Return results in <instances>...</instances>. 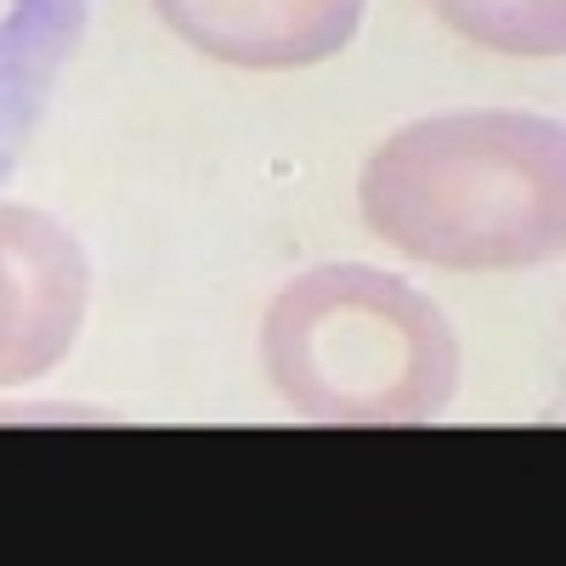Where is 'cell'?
I'll return each mask as SVG.
<instances>
[{
  "label": "cell",
  "mask_w": 566,
  "mask_h": 566,
  "mask_svg": "<svg viewBox=\"0 0 566 566\" xmlns=\"http://www.w3.org/2000/svg\"><path fill=\"white\" fill-rule=\"evenodd\" d=\"M431 12L504 57H560L566 40V0H431Z\"/></svg>",
  "instance_id": "cell-6"
},
{
  "label": "cell",
  "mask_w": 566,
  "mask_h": 566,
  "mask_svg": "<svg viewBox=\"0 0 566 566\" xmlns=\"http://www.w3.org/2000/svg\"><path fill=\"white\" fill-rule=\"evenodd\" d=\"M91 29V0H0V187L29 154V142L57 103Z\"/></svg>",
  "instance_id": "cell-5"
},
{
  "label": "cell",
  "mask_w": 566,
  "mask_h": 566,
  "mask_svg": "<svg viewBox=\"0 0 566 566\" xmlns=\"http://www.w3.org/2000/svg\"><path fill=\"white\" fill-rule=\"evenodd\" d=\"M154 12L199 57L277 74L340 57L368 0H154Z\"/></svg>",
  "instance_id": "cell-4"
},
{
  "label": "cell",
  "mask_w": 566,
  "mask_h": 566,
  "mask_svg": "<svg viewBox=\"0 0 566 566\" xmlns=\"http://www.w3.org/2000/svg\"><path fill=\"white\" fill-rule=\"evenodd\" d=\"M261 368L317 424H424L464 380L442 306L363 261H323L283 283L261 317Z\"/></svg>",
  "instance_id": "cell-2"
},
{
  "label": "cell",
  "mask_w": 566,
  "mask_h": 566,
  "mask_svg": "<svg viewBox=\"0 0 566 566\" xmlns=\"http://www.w3.org/2000/svg\"><path fill=\"white\" fill-rule=\"evenodd\" d=\"M91 261L45 210L0 205V391L52 374L85 328Z\"/></svg>",
  "instance_id": "cell-3"
},
{
  "label": "cell",
  "mask_w": 566,
  "mask_h": 566,
  "mask_svg": "<svg viewBox=\"0 0 566 566\" xmlns=\"http://www.w3.org/2000/svg\"><path fill=\"white\" fill-rule=\"evenodd\" d=\"M357 205L374 239L424 266H544L566 227L560 125L522 108L413 119L368 154Z\"/></svg>",
  "instance_id": "cell-1"
}]
</instances>
